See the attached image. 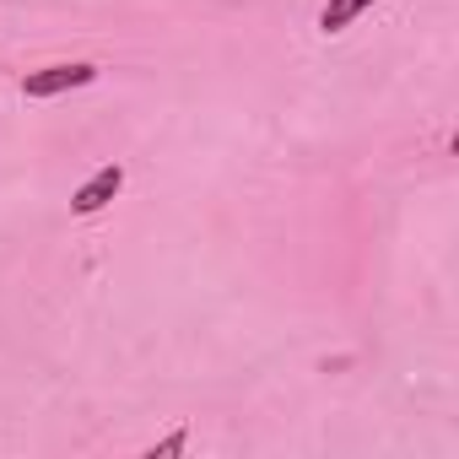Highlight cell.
Listing matches in <instances>:
<instances>
[{
    "mask_svg": "<svg viewBox=\"0 0 459 459\" xmlns=\"http://www.w3.org/2000/svg\"><path fill=\"white\" fill-rule=\"evenodd\" d=\"M92 82H98V65L76 60V65H44V71H28L22 92H28V98H60V92H71V87H92Z\"/></svg>",
    "mask_w": 459,
    "mask_h": 459,
    "instance_id": "6da1fadb",
    "label": "cell"
},
{
    "mask_svg": "<svg viewBox=\"0 0 459 459\" xmlns=\"http://www.w3.org/2000/svg\"><path fill=\"white\" fill-rule=\"evenodd\" d=\"M184 443H189V432L178 427V432H168L162 443H152V448H146V459H168V454H184Z\"/></svg>",
    "mask_w": 459,
    "mask_h": 459,
    "instance_id": "277c9868",
    "label": "cell"
},
{
    "mask_svg": "<svg viewBox=\"0 0 459 459\" xmlns=\"http://www.w3.org/2000/svg\"><path fill=\"white\" fill-rule=\"evenodd\" d=\"M119 189H125V168H119V162H108V168H98V173L71 195V211H76V216H92V211H103Z\"/></svg>",
    "mask_w": 459,
    "mask_h": 459,
    "instance_id": "7a4b0ae2",
    "label": "cell"
},
{
    "mask_svg": "<svg viewBox=\"0 0 459 459\" xmlns=\"http://www.w3.org/2000/svg\"><path fill=\"white\" fill-rule=\"evenodd\" d=\"M368 6H373V0H330L325 17H319V28H325V33H346V28H351Z\"/></svg>",
    "mask_w": 459,
    "mask_h": 459,
    "instance_id": "3957f363",
    "label": "cell"
}]
</instances>
